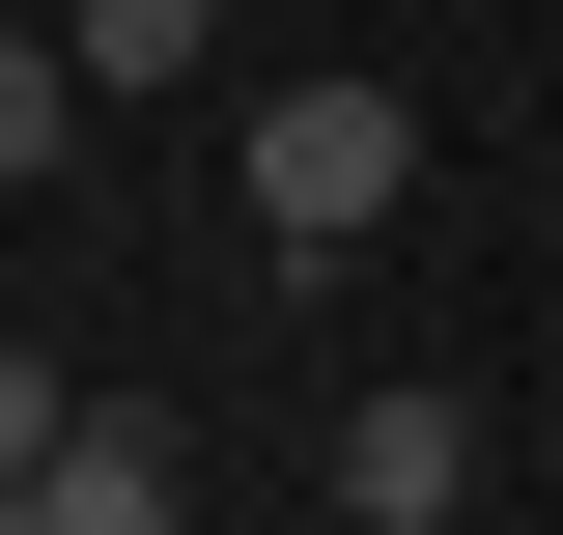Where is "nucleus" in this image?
I'll return each mask as SVG.
<instances>
[{
    "label": "nucleus",
    "mask_w": 563,
    "mask_h": 535,
    "mask_svg": "<svg viewBox=\"0 0 563 535\" xmlns=\"http://www.w3.org/2000/svg\"><path fill=\"white\" fill-rule=\"evenodd\" d=\"M395 198H422V113L395 85H254V226L282 254H366Z\"/></svg>",
    "instance_id": "f257e3e1"
},
{
    "label": "nucleus",
    "mask_w": 563,
    "mask_h": 535,
    "mask_svg": "<svg viewBox=\"0 0 563 535\" xmlns=\"http://www.w3.org/2000/svg\"><path fill=\"white\" fill-rule=\"evenodd\" d=\"M339 507L366 535H451V507H479V423H451V395H366L339 423Z\"/></svg>",
    "instance_id": "f03ea898"
},
{
    "label": "nucleus",
    "mask_w": 563,
    "mask_h": 535,
    "mask_svg": "<svg viewBox=\"0 0 563 535\" xmlns=\"http://www.w3.org/2000/svg\"><path fill=\"white\" fill-rule=\"evenodd\" d=\"M29 535H169V423H57L29 451Z\"/></svg>",
    "instance_id": "7ed1b4c3"
},
{
    "label": "nucleus",
    "mask_w": 563,
    "mask_h": 535,
    "mask_svg": "<svg viewBox=\"0 0 563 535\" xmlns=\"http://www.w3.org/2000/svg\"><path fill=\"white\" fill-rule=\"evenodd\" d=\"M57 57H85V85H198V57H225V0H57Z\"/></svg>",
    "instance_id": "20e7f679"
},
{
    "label": "nucleus",
    "mask_w": 563,
    "mask_h": 535,
    "mask_svg": "<svg viewBox=\"0 0 563 535\" xmlns=\"http://www.w3.org/2000/svg\"><path fill=\"white\" fill-rule=\"evenodd\" d=\"M57 141H85V57H57V29H0V198H29Z\"/></svg>",
    "instance_id": "39448f33"
},
{
    "label": "nucleus",
    "mask_w": 563,
    "mask_h": 535,
    "mask_svg": "<svg viewBox=\"0 0 563 535\" xmlns=\"http://www.w3.org/2000/svg\"><path fill=\"white\" fill-rule=\"evenodd\" d=\"M57 423H85V395H57V367H29V338H0V479H29V451H57Z\"/></svg>",
    "instance_id": "423d86ee"
},
{
    "label": "nucleus",
    "mask_w": 563,
    "mask_h": 535,
    "mask_svg": "<svg viewBox=\"0 0 563 535\" xmlns=\"http://www.w3.org/2000/svg\"><path fill=\"white\" fill-rule=\"evenodd\" d=\"M0 535H29V479H0Z\"/></svg>",
    "instance_id": "0eeeda50"
}]
</instances>
